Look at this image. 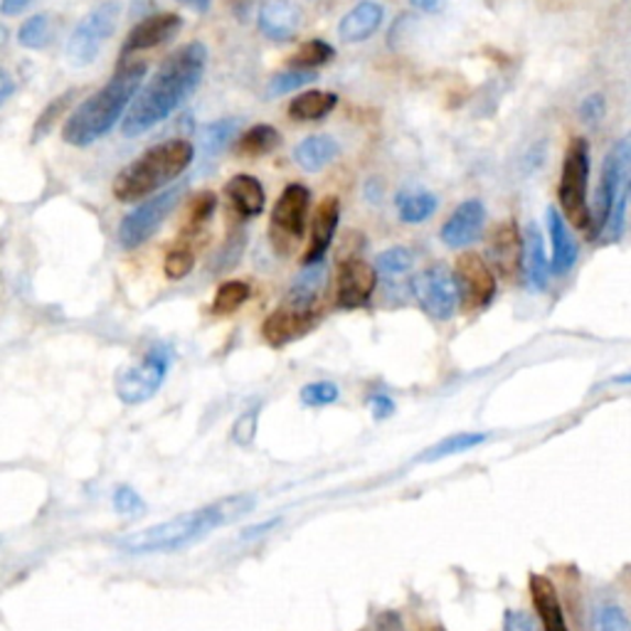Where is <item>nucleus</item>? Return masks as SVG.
I'll return each instance as SVG.
<instances>
[{
  "label": "nucleus",
  "instance_id": "1",
  "mask_svg": "<svg viewBox=\"0 0 631 631\" xmlns=\"http://www.w3.org/2000/svg\"><path fill=\"white\" fill-rule=\"evenodd\" d=\"M205 67H208V47L203 43H188L165 57L123 117V137L137 139L178 111L200 87Z\"/></svg>",
  "mask_w": 631,
  "mask_h": 631
},
{
  "label": "nucleus",
  "instance_id": "2",
  "mask_svg": "<svg viewBox=\"0 0 631 631\" xmlns=\"http://www.w3.org/2000/svg\"><path fill=\"white\" fill-rule=\"evenodd\" d=\"M257 505V499L250 493L227 496V499L213 501L200 509L185 511L171 521L143 527V531L123 535L117 541V547L127 555H173L185 547L195 545L208 537L217 527L232 523L250 513Z\"/></svg>",
  "mask_w": 631,
  "mask_h": 631
},
{
  "label": "nucleus",
  "instance_id": "3",
  "mask_svg": "<svg viewBox=\"0 0 631 631\" xmlns=\"http://www.w3.org/2000/svg\"><path fill=\"white\" fill-rule=\"evenodd\" d=\"M146 79V62H133V65H121L113 72L105 87L81 101L75 111L69 113L62 129V139L69 146L87 149L91 143L105 139L107 133L117 127L123 111L129 113L133 99L139 97Z\"/></svg>",
  "mask_w": 631,
  "mask_h": 631
},
{
  "label": "nucleus",
  "instance_id": "4",
  "mask_svg": "<svg viewBox=\"0 0 631 631\" xmlns=\"http://www.w3.org/2000/svg\"><path fill=\"white\" fill-rule=\"evenodd\" d=\"M193 159L195 146L185 139H171L151 146L113 178V198L119 203H139L153 193L159 195L163 193L161 188L188 171Z\"/></svg>",
  "mask_w": 631,
  "mask_h": 631
},
{
  "label": "nucleus",
  "instance_id": "5",
  "mask_svg": "<svg viewBox=\"0 0 631 631\" xmlns=\"http://www.w3.org/2000/svg\"><path fill=\"white\" fill-rule=\"evenodd\" d=\"M587 183H589V146L585 139H573L567 146L561 188H557V200H561L563 215L567 222H573L579 230H587L592 222L587 205Z\"/></svg>",
  "mask_w": 631,
  "mask_h": 631
},
{
  "label": "nucleus",
  "instance_id": "6",
  "mask_svg": "<svg viewBox=\"0 0 631 631\" xmlns=\"http://www.w3.org/2000/svg\"><path fill=\"white\" fill-rule=\"evenodd\" d=\"M121 18L119 0H101L97 8L81 18V23L75 28L67 43V59L72 67H87L95 62L105 47L107 40L117 33Z\"/></svg>",
  "mask_w": 631,
  "mask_h": 631
},
{
  "label": "nucleus",
  "instance_id": "7",
  "mask_svg": "<svg viewBox=\"0 0 631 631\" xmlns=\"http://www.w3.org/2000/svg\"><path fill=\"white\" fill-rule=\"evenodd\" d=\"M173 363V350L163 344L149 348L137 366L117 376V398L123 405H143L161 390Z\"/></svg>",
  "mask_w": 631,
  "mask_h": 631
},
{
  "label": "nucleus",
  "instance_id": "8",
  "mask_svg": "<svg viewBox=\"0 0 631 631\" xmlns=\"http://www.w3.org/2000/svg\"><path fill=\"white\" fill-rule=\"evenodd\" d=\"M183 200V185L178 188H165L163 193L153 195V198L143 200L139 208H133L123 217L117 240L123 250H137V247L146 244L153 235L161 230V225L168 220L171 213L178 208Z\"/></svg>",
  "mask_w": 631,
  "mask_h": 631
},
{
  "label": "nucleus",
  "instance_id": "9",
  "mask_svg": "<svg viewBox=\"0 0 631 631\" xmlns=\"http://www.w3.org/2000/svg\"><path fill=\"white\" fill-rule=\"evenodd\" d=\"M318 302L312 298H298L294 294H286L282 306H276L272 314L266 316L262 326V336L269 346L284 348L292 340L304 338L308 330L318 324Z\"/></svg>",
  "mask_w": 631,
  "mask_h": 631
},
{
  "label": "nucleus",
  "instance_id": "10",
  "mask_svg": "<svg viewBox=\"0 0 631 631\" xmlns=\"http://www.w3.org/2000/svg\"><path fill=\"white\" fill-rule=\"evenodd\" d=\"M308 205H312V191L304 183H289L272 210V242L274 250L284 254L292 252L306 232Z\"/></svg>",
  "mask_w": 631,
  "mask_h": 631
},
{
  "label": "nucleus",
  "instance_id": "11",
  "mask_svg": "<svg viewBox=\"0 0 631 631\" xmlns=\"http://www.w3.org/2000/svg\"><path fill=\"white\" fill-rule=\"evenodd\" d=\"M412 294H415L422 312L437 320H447L457 312L459 286L454 272H449L444 264L422 269L415 282H412Z\"/></svg>",
  "mask_w": 631,
  "mask_h": 631
},
{
  "label": "nucleus",
  "instance_id": "12",
  "mask_svg": "<svg viewBox=\"0 0 631 631\" xmlns=\"http://www.w3.org/2000/svg\"><path fill=\"white\" fill-rule=\"evenodd\" d=\"M454 279L459 286V302L467 312H481L489 306L496 296V276L491 264L483 262V257L474 252H464L457 266H454Z\"/></svg>",
  "mask_w": 631,
  "mask_h": 631
},
{
  "label": "nucleus",
  "instance_id": "13",
  "mask_svg": "<svg viewBox=\"0 0 631 631\" xmlns=\"http://www.w3.org/2000/svg\"><path fill=\"white\" fill-rule=\"evenodd\" d=\"M629 171H631V133L622 141L614 143V149L609 151V156L605 161L602 168V181H599V193H597V215H599V227L609 222V217L614 213V205L622 195L624 188H629Z\"/></svg>",
  "mask_w": 631,
  "mask_h": 631
},
{
  "label": "nucleus",
  "instance_id": "14",
  "mask_svg": "<svg viewBox=\"0 0 631 631\" xmlns=\"http://www.w3.org/2000/svg\"><path fill=\"white\" fill-rule=\"evenodd\" d=\"M378 286V269L376 264H368L360 257H350V260L340 262L338 266V292L336 302L346 312L353 308H363Z\"/></svg>",
  "mask_w": 631,
  "mask_h": 631
},
{
  "label": "nucleus",
  "instance_id": "15",
  "mask_svg": "<svg viewBox=\"0 0 631 631\" xmlns=\"http://www.w3.org/2000/svg\"><path fill=\"white\" fill-rule=\"evenodd\" d=\"M181 28H183V18L178 13H156V15L143 18L141 23L131 28L129 37L123 40L121 62L133 53H141V50L165 45L168 40H173L181 33Z\"/></svg>",
  "mask_w": 631,
  "mask_h": 631
},
{
  "label": "nucleus",
  "instance_id": "16",
  "mask_svg": "<svg viewBox=\"0 0 631 631\" xmlns=\"http://www.w3.org/2000/svg\"><path fill=\"white\" fill-rule=\"evenodd\" d=\"M486 208L481 200H464L442 227V242L452 250L474 244L483 235Z\"/></svg>",
  "mask_w": 631,
  "mask_h": 631
},
{
  "label": "nucleus",
  "instance_id": "17",
  "mask_svg": "<svg viewBox=\"0 0 631 631\" xmlns=\"http://www.w3.org/2000/svg\"><path fill=\"white\" fill-rule=\"evenodd\" d=\"M260 33L272 43H289L298 33L302 25V10L294 0H264L257 13Z\"/></svg>",
  "mask_w": 631,
  "mask_h": 631
},
{
  "label": "nucleus",
  "instance_id": "18",
  "mask_svg": "<svg viewBox=\"0 0 631 631\" xmlns=\"http://www.w3.org/2000/svg\"><path fill=\"white\" fill-rule=\"evenodd\" d=\"M340 222V200L336 195H328L318 203L314 222H312V244H308L304 264H316L324 262V257L328 252L330 242L336 237V227Z\"/></svg>",
  "mask_w": 631,
  "mask_h": 631
},
{
  "label": "nucleus",
  "instance_id": "19",
  "mask_svg": "<svg viewBox=\"0 0 631 631\" xmlns=\"http://www.w3.org/2000/svg\"><path fill=\"white\" fill-rule=\"evenodd\" d=\"M527 589H531L535 614L541 619L543 631H570L565 619L563 602L561 597H557V589L551 579L545 575H531V579H527Z\"/></svg>",
  "mask_w": 631,
  "mask_h": 631
},
{
  "label": "nucleus",
  "instance_id": "20",
  "mask_svg": "<svg viewBox=\"0 0 631 631\" xmlns=\"http://www.w3.org/2000/svg\"><path fill=\"white\" fill-rule=\"evenodd\" d=\"M525 240L513 220L501 222L491 235V260L501 274L513 276L523 266Z\"/></svg>",
  "mask_w": 631,
  "mask_h": 631
},
{
  "label": "nucleus",
  "instance_id": "21",
  "mask_svg": "<svg viewBox=\"0 0 631 631\" xmlns=\"http://www.w3.org/2000/svg\"><path fill=\"white\" fill-rule=\"evenodd\" d=\"M382 18H385V8L376 3V0H363V3L350 8L344 20H340L338 37L348 45L366 43L380 30Z\"/></svg>",
  "mask_w": 631,
  "mask_h": 631
},
{
  "label": "nucleus",
  "instance_id": "22",
  "mask_svg": "<svg viewBox=\"0 0 631 631\" xmlns=\"http://www.w3.org/2000/svg\"><path fill=\"white\" fill-rule=\"evenodd\" d=\"M225 193H227V198H230L232 210L240 217H244V220L262 215L264 205H266L262 183L257 181L254 175H247V173L235 175V178L227 181Z\"/></svg>",
  "mask_w": 631,
  "mask_h": 631
},
{
  "label": "nucleus",
  "instance_id": "23",
  "mask_svg": "<svg viewBox=\"0 0 631 631\" xmlns=\"http://www.w3.org/2000/svg\"><path fill=\"white\" fill-rule=\"evenodd\" d=\"M547 232L553 242V274H567L577 262V242L557 208H547Z\"/></svg>",
  "mask_w": 631,
  "mask_h": 631
},
{
  "label": "nucleus",
  "instance_id": "24",
  "mask_svg": "<svg viewBox=\"0 0 631 631\" xmlns=\"http://www.w3.org/2000/svg\"><path fill=\"white\" fill-rule=\"evenodd\" d=\"M525 254H523V269H525V279L531 289L535 292H543L547 286V279H551L553 264L547 262L545 257V242L543 235L537 230V225H527L525 230Z\"/></svg>",
  "mask_w": 631,
  "mask_h": 631
},
{
  "label": "nucleus",
  "instance_id": "25",
  "mask_svg": "<svg viewBox=\"0 0 631 631\" xmlns=\"http://www.w3.org/2000/svg\"><path fill=\"white\" fill-rule=\"evenodd\" d=\"M338 153L340 146L334 137H328V133H314V137H306L294 149V161L302 165L304 171L316 173L324 171L330 161H336Z\"/></svg>",
  "mask_w": 631,
  "mask_h": 631
},
{
  "label": "nucleus",
  "instance_id": "26",
  "mask_svg": "<svg viewBox=\"0 0 631 631\" xmlns=\"http://www.w3.org/2000/svg\"><path fill=\"white\" fill-rule=\"evenodd\" d=\"M395 205H398V215L402 222L420 225V222H427L429 217L437 213L439 200H437V195L429 191H400L395 195Z\"/></svg>",
  "mask_w": 631,
  "mask_h": 631
},
{
  "label": "nucleus",
  "instance_id": "27",
  "mask_svg": "<svg viewBox=\"0 0 631 631\" xmlns=\"http://www.w3.org/2000/svg\"><path fill=\"white\" fill-rule=\"evenodd\" d=\"M279 143H282V133H279L272 123H257V127L247 129L242 137L235 141V151L244 159H260L272 153Z\"/></svg>",
  "mask_w": 631,
  "mask_h": 631
},
{
  "label": "nucleus",
  "instance_id": "28",
  "mask_svg": "<svg viewBox=\"0 0 631 631\" xmlns=\"http://www.w3.org/2000/svg\"><path fill=\"white\" fill-rule=\"evenodd\" d=\"M336 105H338V97L334 95V91L308 89L292 101V107H289V117L296 121H318V119L328 117V113L336 109Z\"/></svg>",
  "mask_w": 631,
  "mask_h": 631
},
{
  "label": "nucleus",
  "instance_id": "29",
  "mask_svg": "<svg viewBox=\"0 0 631 631\" xmlns=\"http://www.w3.org/2000/svg\"><path fill=\"white\" fill-rule=\"evenodd\" d=\"M486 442V434L483 432H459V434H449V437H444L442 442L434 444L427 452H422L420 461H439V459H447L454 457V454H464L469 449H476L479 444Z\"/></svg>",
  "mask_w": 631,
  "mask_h": 631
},
{
  "label": "nucleus",
  "instance_id": "30",
  "mask_svg": "<svg viewBox=\"0 0 631 631\" xmlns=\"http://www.w3.org/2000/svg\"><path fill=\"white\" fill-rule=\"evenodd\" d=\"M237 129H240V121L237 119H220V121H213L208 127L200 129V151L205 156H215V153H220L225 146H230Z\"/></svg>",
  "mask_w": 631,
  "mask_h": 631
},
{
  "label": "nucleus",
  "instance_id": "31",
  "mask_svg": "<svg viewBox=\"0 0 631 631\" xmlns=\"http://www.w3.org/2000/svg\"><path fill=\"white\" fill-rule=\"evenodd\" d=\"M18 43L28 50H45L53 43V18L47 13L28 18L18 30Z\"/></svg>",
  "mask_w": 631,
  "mask_h": 631
},
{
  "label": "nucleus",
  "instance_id": "32",
  "mask_svg": "<svg viewBox=\"0 0 631 631\" xmlns=\"http://www.w3.org/2000/svg\"><path fill=\"white\" fill-rule=\"evenodd\" d=\"M318 79V72L316 69H296V67H289L276 72V75L269 79L266 85V97L274 99V97H284L289 91L294 89H302L306 85H312V81Z\"/></svg>",
  "mask_w": 631,
  "mask_h": 631
},
{
  "label": "nucleus",
  "instance_id": "33",
  "mask_svg": "<svg viewBox=\"0 0 631 631\" xmlns=\"http://www.w3.org/2000/svg\"><path fill=\"white\" fill-rule=\"evenodd\" d=\"M334 55H336V50L330 47L326 40H308V43H304L292 57H289V67L316 69L334 59Z\"/></svg>",
  "mask_w": 631,
  "mask_h": 631
},
{
  "label": "nucleus",
  "instance_id": "34",
  "mask_svg": "<svg viewBox=\"0 0 631 631\" xmlns=\"http://www.w3.org/2000/svg\"><path fill=\"white\" fill-rule=\"evenodd\" d=\"M250 284L247 282H225L217 286V294L213 298V312L227 316V314H235L237 308L247 304V298H250Z\"/></svg>",
  "mask_w": 631,
  "mask_h": 631
},
{
  "label": "nucleus",
  "instance_id": "35",
  "mask_svg": "<svg viewBox=\"0 0 631 631\" xmlns=\"http://www.w3.org/2000/svg\"><path fill=\"white\" fill-rule=\"evenodd\" d=\"M75 97H77V89H69L62 97L50 101V105L43 109V113H40V117H37L35 127H33V143H37L40 139H45L47 133L55 129L57 119L72 107V101H75Z\"/></svg>",
  "mask_w": 631,
  "mask_h": 631
},
{
  "label": "nucleus",
  "instance_id": "36",
  "mask_svg": "<svg viewBox=\"0 0 631 631\" xmlns=\"http://www.w3.org/2000/svg\"><path fill=\"white\" fill-rule=\"evenodd\" d=\"M412 262H415V257H412L407 247H390V250L380 252L376 257V269H378V274H382V276L400 279L402 274L410 272Z\"/></svg>",
  "mask_w": 631,
  "mask_h": 631
},
{
  "label": "nucleus",
  "instance_id": "37",
  "mask_svg": "<svg viewBox=\"0 0 631 631\" xmlns=\"http://www.w3.org/2000/svg\"><path fill=\"white\" fill-rule=\"evenodd\" d=\"M592 631H631V619L617 602H599L592 614Z\"/></svg>",
  "mask_w": 631,
  "mask_h": 631
},
{
  "label": "nucleus",
  "instance_id": "38",
  "mask_svg": "<svg viewBox=\"0 0 631 631\" xmlns=\"http://www.w3.org/2000/svg\"><path fill=\"white\" fill-rule=\"evenodd\" d=\"M195 266V252L191 250L188 244H178L173 247V250L165 254V262H163V272L173 282H178V279H185Z\"/></svg>",
  "mask_w": 631,
  "mask_h": 631
},
{
  "label": "nucleus",
  "instance_id": "39",
  "mask_svg": "<svg viewBox=\"0 0 631 631\" xmlns=\"http://www.w3.org/2000/svg\"><path fill=\"white\" fill-rule=\"evenodd\" d=\"M340 398V390L336 382L328 380H318V382H308V385L302 388V402L306 407H326L334 405Z\"/></svg>",
  "mask_w": 631,
  "mask_h": 631
},
{
  "label": "nucleus",
  "instance_id": "40",
  "mask_svg": "<svg viewBox=\"0 0 631 631\" xmlns=\"http://www.w3.org/2000/svg\"><path fill=\"white\" fill-rule=\"evenodd\" d=\"M217 210V195L205 191L198 193V198L191 203V215H188V232H198L205 225L213 220V215Z\"/></svg>",
  "mask_w": 631,
  "mask_h": 631
},
{
  "label": "nucleus",
  "instance_id": "41",
  "mask_svg": "<svg viewBox=\"0 0 631 631\" xmlns=\"http://www.w3.org/2000/svg\"><path fill=\"white\" fill-rule=\"evenodd\" d=\"M257 429H260V410H247L237 417L232 427V439L240 444V447H250L257 437Z\"/></svg>",
  "mask_w": 631,
  "mask_h": 631
},
{
  "label": "nucleus",
  "instance_id": "42",
  "mask_svg": "<svg viewBox=\"0 0 631 631\" xmlns=\"http://www.w3.org/2000/svg\"><path fill=\"white\" fill-rule=\"evenodd\" d=\"M113 509L117 513L127 515V519H133V515H141L146 511V503L141 501V496L131 489V486H119L117 491H113Z\"/></svg>",
  "mask_w": 631,
  "mask_h": 631
},
{
  "label": "nucleus",
  "instance_id": "43",
  "mask_svg": "<svg viewBox=\"0 0 631 631\" xmlns=\"http://www.w3.org/2000/svg\"><path fill=\"white\" fill-rule=\"evenodd\" d=\"M503 631H541V629H537L533 617L527 612H521V609H509V612L503 614Z\"/></svg>",
  "mask_w": 631,
  "mask_h": 631
},
{
  "label": "nucleus",
  "instance_id": "44",
  "mask_svg": "<svg viewBox=\"0 0 631 631\" xmlns=\"http://www.w3.org/2000/svg\"><path fill=\"white\" fill-rule=\"evenodd\" d=\"M368 405H370V412L376 420H388L390 415H395V400L385 395V392H378V395H372L368 400Z\"/></svg>",
  "mask_w": 631,
  "mask_h": 631
},
{
  "label": "nucleus",
  "instance_id": "45",
  "mask_svg": "<svg viewBox=\"0 0 631 631\" xmlns=\"http://www.w3.org/2000/svg\"><path fill=\"white\" fill-rule=\"evenodd\" d=\"M602 113H605V99L599 95L585 99L583 107H579V117H583V121L587 123H597L599 119H602Z\"/></svg>",
  "mask_w": 631,
  "mask_h": 631
},
{
  "label": "nucleus",
  "instance_id": "46",
  "mask_svg": "<svg viewBox=\"0 0 631 631\" xmlns=\"http://www.w3.org/2000/svg\"><path fill=\"white\" fill-rule=\"evenodd\" d=\"M30 6H33V0H0V13L6 18H13L18 13H23Z\"/></svg>",
  "mask_w": 631,
  "mask_h": 631
},
{
  "label": "nucleus",
  "instance_id": "47",
  "mask_svg": "<svg viewBox=\"0 0 631 631\" xmlns=\"http://www.w3.org/2000/svg\"><path fill=\"white\" fill-rule=\"evenodd\" d=\"M410 6L420 10V13H442L444 6H447V0H410Z\"/></svg>",
  "mask_w": 631,
  "mask_h": 631
},
{
  "label": "nucleus",
  "instance_id": "48",
  "mask_svg": "<svg viewBox=\"0 0 631 631\" xmlns=\"http://www.w3.org/2000/svg\"><path fill=\"white\" fill-rule=\"evenodd\" d=\"M378 631H405V627L395 612H385L378 619Z\"/></svg>",
  "mask_w": 631,
  "mask_h": 631
},
{
  "label": "nucleus",
  "instance_id": "49",
  "mask_svg": "<svg viewBox=\"0 0 631 631\" xmlns=\"http://www.w3.org/2000/svg\"><path fill=\"white\" fill-rule=\"evenodd\" d=\"M13 91H15L13 79H10L8 69H3V72H0V105H6V101L13 97Z\"/></svg>",
  "mask_w": 631,
  "mask_h": 631
},
{
  "label": "nucleus",
  "instance_id": "50",
  "mask_svg": "<svg viewBox=\"0 0 631 631\" xmlns=\"http://www.w3.org/2000/svg\"><path fill=\"white\" fill-rule=\"evenodd\" d=\"M175 3L188 6V8H193V10H195V13H208L213 0H175Z\"/></svg>",
  "mask_w": 631,
  "mask_h": 631
},
{
  "label": "nucleus",
  "instance_id": "51",
  "mask_svg": "<svg viewBox=\"0 0 631 631\" xmlns=\"http://www.w3.org/2000/svg\"><path fill=\"white\" fill-rule=\"evenodd\" d=\"M276 525V521H266L262 525H252V527H247L244 535L242 537H254V535H264V531H269V527Z\"/></svg>",
  "mask_w": 631,
  "mask_h": 631
},
{
  "label": "nucleus",
  "instance_id": "52",
  "mask_svg": "<svg viewBox=\"0 0 631 631\" xmlns=\"http://www.w3.org/2000/svg\"><path fill=\"white\" fill-rule=\"evenodd\" d=\"M612 385H631V372H624V376L612 378Z\"/></svg>",
  "mask_w": 631,
  "mask_h": 631
}]
</instances>
